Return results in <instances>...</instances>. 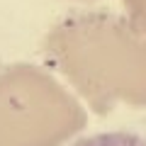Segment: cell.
<instances>
[{
  "label": "cell",
  "mask_w": 146,
  "mask_h": 146,
  "mask_svg": "<svg viewBox=\"0 0 146 146\" xmlns=\"http://www.w3.org/2000/svg\"><path fill=\"white\" fill-rule=\"evenodd\" d=\"M71 146H146V136L134 131H100V134L80 136Z\"/></svg>",
  "instance_id": "6da1fadb"
}]
</instances>
